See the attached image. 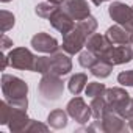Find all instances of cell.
<instances>
[{"mask_svg": "<svg viewBox=\"0 0 133 133\" xmlns=\"http://www.w3.org/2000/svg\"><path fill=\"white\" fill-rule=\"evenodd\" d=\"M117 83H121L122 86H133V69L121 72L117 75Z\"/></svg>", "mask_w": 133, "mask_h": 133, "instance_id": "cell-25", "label": "cell"}, {"mask_svg": "<svg viewBox=\"0 0 133 133\" xmlns=\"http://www.w3.org/2000/svg\"><path fill=\"white\" fill-rule=\"evenodd\" d=\"M91 111H92V117L94 119H102L105 116V113L110 111L108 108V102L105 99V94L103 96H97V97H92L91 100Z\"/></svg>", "mask_w": 133, "mask_h": 133, "instance_id": "cell-19", "label": "cell"}, {"mask_svg": "<svg viewBox=\"0 0 133 133\" xmlns=\"http://www.w3.org/2000/svg\"><path fill=\"white\" fill-rule=\"evenodd\" d=\"M131 88H133V86H131Z\"/></svg>", "mask_w": 133, "mask_h": 133, "instance_id": "cell-33", "label": "cell"}, {"mask_svg": "<svg viewBox=\"0 0 133 133\" xmlns=\"http://www.w3.org/2000/svg\"><path fill=\"white\" fill-rule=\"evenodd\" d=\"M72 71V59L71 55L64 50H58L55 53H50L49 56H36L35 63V72L39 74H55L59 77L68 75Z\"/></svg>", "mask_w": 133, "mask_h": 133, "instance_id": "cell-2", "label": "cell"}, {"mask_svg": "<svg viewBox=\"0 0 133 133\" xmlns=\"http://www.w3.org/2000/svg\"><path fill=\"white\" fill-rule=\"evenodd\" d=\"M127 121H128V127H130V130L133 131V111H131V114L128 116V119H127Z\"/></svg>", "mask_w": 133, "mask_h": 133, "instance_id": "cell-28", "label": "cell"}, {"mask_svg": "<svg viewBox=\"0 0 133 133\" xmlns=\"http://www.w3.org/2000/svg\"><path fill=\"white\" fill-rule=\"evenodd\" d=\"M105 99L108 102V108L113 113H117L124 119H128V116L133 111V99L130 94L122 88H110L105 91Z\"/></svg>", "mask_w": 133, "mask_h": 133, "instance_id": "cell-5", "label": "cell"}, {"mask_svg": "<svg viewBox=\"0 0 133 133\" xmlns=\"http://www.w3.org/2000/svg\"><path fill=\"white\" fill-rule=\"evenodd\" d=\"M49 2H50V3H53V5H59V6H61V5L66 2V0H49Z\"/></svg>", "mask_w": 133, "mask_h": 133, "instance_id": "cell-29", "label": "cell"}, {"mask_svg": "<svg viewBox=\"0 0 133 133\" xmlns=\"http://www.w3.org/2000/svg\"><path fill=\"white\" fill-rule=\"evenodd\" d=\"M30 44H31V47H33L36 52H39V53H55V52H58V49H59L58 41H56L53 36H50V35H47V33H44V31L36 33V35L31 38Z\"/></svg>", "mask_w": 133, "mask_h": 133, "instance_id": "cell-14", "label": "cell"}, {"mask_svg": "<svg viewBox=\"0 0 133 133\" xmlns=\"http://www.w3.org/2000/svg\"><path fill=\"white\" fill-rule=\"evenodd\" d=\"M105 36H107V38L110 39V42L114 44V45L131 44V33L127 31L124 27H121V25H117V24L113 25V27H110V28L107 30Z\"/></svg>", "mask_w": 133, "mask_h": 133, "instance_id": "cell-16", "label": "cell"}, {"mask_svg": "<svg viewBox=\"0 0 133 133\" xmlns=\"http://www.w3.org/2000/svg\"><path fill=\"white\" fill-rule=\"evenodd\" d=\"M31 119L27 116V110L11 107L6 100L0 102V124L8 125L13 133L25 131Z\"/></svg>", "mask_w": 133, "mask_h": 133, "instance_id": "cell-4", "label": "cell"}, {"mask_svg": "<svg viewBox=\"0 0 133 133\" xmlns=\"http://www.w3.org/2000/svg\"><path fill=\"white\" fill-rule=\"evenodd\" d=\"M2 92H3L5 100L11 107L27 110V107H28V99H27L28 85L22 78L10 75V74H3L2 75Z\"/></svg>", "mask_w": 133, "mask_h": 133, "instance_id": "cell-3", "label": "cell"}, {"mask_svg": "<svg viewBox=\"0 0 133 133\" xmlns=\"http://www.w3.org/2000/svg\"><path fill=\"white\" fill-rule=\"evenodd\" d=\"M39 96L44 102H55L63 96L64 83L59 75L55 74H44L39 85H38Z\"/></svg>", "mask_w": 133, "mask_h": 133, "instance_id": "cell-6", "label": "cell"}, {"mask_svg": "<svg viewBox=\"0 0 133 133\" xmlns=\"http://www.w3.org/2000/svg\"><path fill=\"white\" fill-rule=\"evenodd\" d=\"M86 85H88V75L83 74V72H78V74L72 75L68 82V88L74 96H78L86 88Z\"/></svg>", "mask_w": 133, "mask_h": 133, "instance_id": "cell-20", "label": "cell"}, {"mask_svg": "<svg viewBox=\"0 0 133 133\" xmlns=\"http://www.w3.org/2000/svg\"><path fill=\"white\" fill-rule=\"evenodd\" d=\"M49 22H50V25H52L55 30H58L63 36L68 35V33L75 27V21L63 10V6H56V10H55V11L52 13V16L49 17Z\"/></svg>", "mask_w": 133, "mask_h": 133, "instance_id": "cell-12", "label": "cell"}, {"mask_svg": "<svg viewBox=\"0 0 133 133\" xmlns=\"http://www.w3.org/2000/svg\"><path fill=\"white\" fill-rule=\"evenodd\" d=\"M131 45H133V31H131Z\"/></svg>", "mask_w": 133, "mask_h": 133, "instance_id": "cell-32", "label": "cell"}, {"mask_svg": "<svg viewBox=\"0 0 133 133\" xmlns=\"http://www.w3.org/2000/svg\"><path fill=\"white\" fill-rule=\"evenodd\" d=\"M8 59L11 68L19 71H33L35 72V63L36 56L27 47H16L8 53Z\"/></svg>", "mask_w": 133, "mask_h": 133, "instance_id": "cell-9", "label": "cell"}, {"mask_svg": "<svg viewBox=\"0 0 133 133\" xmlns=\"http://www.w3.org/2000/svg\"><path fill=\"white\" fill-rule=\"evenodd\" d=\"M97 58L99 56H96L92 52H89L86 49V50H83V52L78 53V64L82 66V68H85V69H91L92 66H94V63L97 61Z\"/></svg>", "mask_w": 133, "mask_h": 133, "instance_id": "cell-21", "label": "cell"}, {"mask_svg": "<svg viewBox=\"0 0 133 133\" xmlns=\"http://www.w3.org/2000/svg\"><path fill=\"white\" fill-rule=\"evenodd\" d=\"M10 47H13V41L6 36V35H2V50H8Z\"/></svg>", "mask_w": 133, "mask_h": 133, "instance_id": "cell-27", "label": "cell"}, {"mask_svg": "<svg viewBox=\"0 0 133 133\" xmlns=\"http://www.w3.org/2000/svg\"><path fill=\"white\" fill-rule=\"evenodd\" d=\"M107 91V86L103 83H99V82H88L86 88H85V92L88 97H97V96H103Z\"/></svg>", "mask_w": 133, "mask_h": 133, "instance_id": "cell-22", "label": "cell"}, {"mask_svg": "<svg viewBox=\"0 0 133 133\" xmlns=\"http://www.w3.org/2000/svg\"><path fill=\"white\" fill-rule=\"evenodd\" d=\"M56 6H59V5H53V3H50V2H42V3L36 5L35 13H36V16H39V17H42V19H49V17L52 16V13L56 10Z\"/></svg>", "mask_w": 133, "mask_h": 133, "instance_id": "cell-23", "label": "cell"}, {"mask_svg": "<svg viewBox=\"0 0 133 133\" xmlns=\"http://www.w3.org/2000/svg\"><path fill=\"white\" fill-rule=\"evenodd\" d=\"M97 19L94 16H89L80 22H77V25L63 36V45L61 49L69 53V55H75L80 53L82 49L86 45V41L89 39V36L97 30Z\"/></svg>", "mask_w": 133, "mask_h": 133, "instance_id": "cell-1", "label": "cell"}, {"mask_svg": "<svg viewBox=\"0 0 133 133\" xmlns=\"http://www.w3.org/2000/svg\"><path fill=\"white\" fill-rule=\"evenodd\" d=\"M89 71L97 78H107L111 74V71H113V64L108 59H105V58H97V61L94 63V66Z\"/></svg>", "mask_w": 133, "mask_h": 133, "instance_id": "cell-18", "label": "cell"}, {"mask_svg": "<svg viewBox=\"0 0 133 133\" xmlns=\"http://www.w3.org/2000/svg\"><path fill=\"white\" fill-rule=\"evenodd\" d=\"M0 17H2V33H6L8 30H11L14 27V14L6 11V10H2L0 13Z\"/></svg>", "mask_w": 133, "mask_h": 133, "instance_id": "cell-24", "label": "cell"}, {"mask_svg": "<svg viewBox=\"0 0 133 133\" xmlns=\"http://www.w3.org/2000/svg\"><path fill=\"white\" fill-rule=\"evenodd\" d=\"M91 2H92V5H96V6H100L103 2H107V0H91Z\"/></svg>", "mask_w": 133, "mask_h": 133, "instance_id": "cell-30", "label": "cell"}, {"mask_svg": "<svg viewBox=\"0 0 133 133\" xmlns=\"http://www.w3.org/2000/svg\"><path fill=\"white\" fill-rule=\"evenodd\" d=\"M47 128H49L47 125H44V124H39V122H36V121H33V119H31L25 131H36V130H41V131H47Z\"/></svg>", "mask_w": 133, "mask_h": 133, "instance_id": "cell-26", "label": "cell"}, {"mask_svg": "<svg viewBox=\"0 0 133 133\" xmlns=\"http://www.w3.org/2000/svg\"><path fill=\"white\" fill-rule=\"evenodd\" d=\"M110 17L127 31H133V6H128L122 2H111L108 6Z\"/></svg>", "mask_w": 133, "mask_h": 133, "instance_id": "cell-8", "label": "cell"}, {"mask_svg": "<svg viewBox=\"0 0 133 133\" xmlns=\"http://www.w3.org/2000/svg\"><path fill=\"white\" fill-rule=\"evenodd\" d=\"M2 3H8V2H11V0H0Z\"/></svg>", "mask_w": 133, "mask_h": 133, "instance_id": "cell-31", "label": "cell"}, {"mask_svg": "<svg viewBox=\"0 0 133 133\" xmlns=\"http://www.w3.org/2000/svg\"><path fill=\"white\" fill-rule=\"evenodd\" d=\"M61 6L77 22H80V21L91 16V10H89V5H88L86 0H66Z\"/></svg>", "mask_w": 133, "mask_h": 133, "instance_id": "cell-13", "label": "cell"}, {"mask_svg": "<svg viewBox=\"0 0 133 133\" xmlns=\"http://www.w3.org/2000/svg\"><path fill=\"white\" fill-rule=\"evenodd\" d=\"M113 44L110 42V39L105 36V35H100V33H92L91 36H89V39L86 41V49L89 50V52H92L96 56H99V58H102L107 52H108V49L111 47Z\"/></svg>", "mask_w": 133, "mask_h": 133, "instance_id": "cell-15", "label": "cell"}, {"mask_svg": "<svg viewBox=\"0 0 133 133\" xmlns=\"http://www.w3.org/2000/svg\"><path fill=\"white\" fill-rule=\"evenodd\" d=\"M66 111L68 114L80 125L88 124V121L92 117V111H91V105H88L82 97L75 96L74 99H71L66 105Z\"/></svg>", "mask_w": 133, "mask_h": 133, "instance_id": "cell-10", "label": "cell"}, {"mask_svg": "<svg viewBox=\"0 0 133 133\" xmlns=\"http://www.w3.org/2000/svg\"><path fill=\"white\" fill-rule=\"evenodd\" d=\"M102 58L108 59L113 66L130 63L133 59V45L131 44H125V45H114L113 44Z\"/></svg>", "mask_w": 133, "mask_h": 133, "instance_id": "cell-11", "label": "cell"}, {"mask_svg": "<svg viewBox=\"0 0 133 133\" xmlns=\"http://www.w3.org/2000/svg\"><path fill=\"white\" fill-rule=\"evenodd\" d=\"M125 121L127 119H124L117 113L108 111V113H105V116L102 119H94L92 125L86 127L85 130H99V131H105V133H122V131L130 130V127L125 124Z\"/></svg>", "mask_w": 133, "mask_h": 133, "instance_id": "cell-7", "label": "cell"}, {"mask_svg": "<svg viewBox=\"0 0 133 133\" xmlns=\"http://www.w3.org/2000/svg\"><path fill=\"white\" fill-rule=\"evenodd\" d=\"M68 116H69L68 111H64V110H53L47 116V124H49V127H52L55 130H61L68 125Z\"/></svg>", "mask_w": 133, "mask_h": 133, "instance_id": "cell-17", "label": "cell"}]
</instances>
